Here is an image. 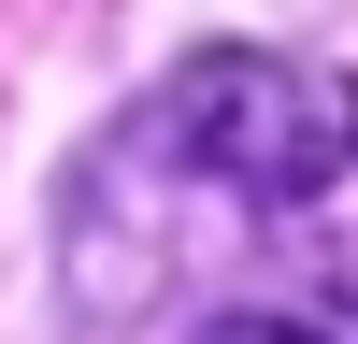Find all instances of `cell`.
Returning <instances> with one entry per match:
<instances>
[{
    "instance_id": "obj_1",
    "label": "cell",
    "mask_w": 358,
    "mask_h": 344,
    "mask_svg": "<svg viewBox=\"0 0 358 344\" xmlns=\"http://www.w3.org/2000/svg\"><path fill=\"white\" fill-rule=\"evenodd\" d=\"M101 172H129L172 215H215V229L315 215L358 172V72H315V57H273V43H215V57L143 86V115L101 143Z\"/></svg>"
}]
</instances>
